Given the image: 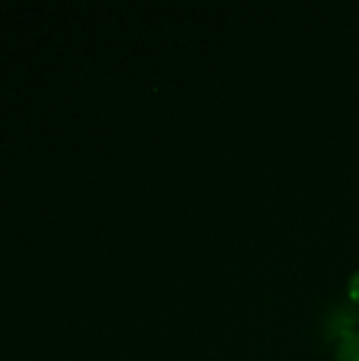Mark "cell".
I'll use <instances>...</instances> for the list:
<instances>
[{"label": "cell", "mask_w": 359, "mask_h": 361, "mask_svg": "<svg viewBox=\"0 0 359 361\" xmlns=\"http://www.w3.org/2000/svg\"><path fill=\"white\" fill-rule=\"evenodd\" d=\"M328 336L334 343V361H359V309L347 305L328 319Z\"/></svg>", "instance_id": "obj_1"}, {"label": "cell", "mask_w": 359, "mask_h": 361, "mask_svg": "<svg viewBox=\"0 0 359 361\" xmlns=\"http://www.w3.org/2000/svg\"><path fill=\"white\" fill-rule=\"evenodd\" d=\"M347 296H349V302L355 305L359 309V271H355L351 277H349V283H347Z\"/></svg>", "instance_id": "obj_2"}]
</instances>
